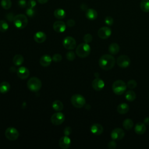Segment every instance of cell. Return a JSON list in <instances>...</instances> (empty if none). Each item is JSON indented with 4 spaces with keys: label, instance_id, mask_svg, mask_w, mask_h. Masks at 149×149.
<instances>
[{
    "label": "cell",
    "instance_id": "ab89813d",
    "mask_svg": "<svg viewBox=\"0 0 149 149\" xmlns=\"http://www.w3.org/2000/svg\"><path fill=\"white\" fill-rule=\"evenodd\" d=\"M18 5L22 8H24L27 6V3L26 0H19Z\"/></svg>",
    "mask_w": 149,
    "mask_h": 149
},
{
    "label": "cell",
    "instance_id": "4fadbf2b",
    "mask_svg": "<svg viewBox=\"0 0 149 149\" xmlns=\"http://www.w3.org/2000/svg\"><path fill=\"white\" fill-rule=\"evenodd\" d=\"M30 74L29 70L24 67L21 66L17 70V75L21 79H27Z\"/></svg>",
    "mask_w": 149,
    "mask_h": 149
},
{
    "label": "cell",
    "instance_id": "ac0fdd59",
    "mask_svg": "<svg viewBox=\"0 0 149 149\" xmlns=\"http://www.w3.org/2000/svg\"><path fill=\"white\" fill-rule=\"evenodd\" d=\"M52 59L48 55H42L40 59V63L42 66L47 67L50 65Z\"/></svg>",
    "mask_w": 149,
    "mask_h": 149
},
{
    "label": "cell",
    "instance_id": "8992f818",
    "mask_svg": "<svg viewBox=\"0 0 149 149\" xmlns=\"http://www.w3.org/2000/svg\"><path fill=\"white\" fill-rule=\"evenodd\" d=\"M71 103L75 107L77 108H82L86 104V100L84 97L79 94H74L71 97Z\"/></svg>",
    "mask_w": 149,
    "mask_h": 149
},
{
    "label": "cell",
    "instance_id": "f546056e",
    "mask_svg": "<svg viewBox=\"0 0 149 149\" xmlns=\"http://www.w3.org/2000/svg\"><path fill=\"white\" fill-rule=\"evenodd\" d=\"M133 122L131 119H126L123 122V126L127 130L131 129L133 127Z\"/></svg>",
    "mask_w": 149,
    "mask_h": 149
},
{
    "label": "cell",
    "instance_id": "60d3db41",
    "mask_svg": "<svg viewBox=\"0 0 149 149\" xmlns=\"http://www.w3.org/2000/svg\"><path fill=\"white\" fill-rule=\"evenodd\" d=\"M36 6V2L34 0H29L27 2V7L34 8Z\"/></svg>",
    "mask_w": 149,
    "mask_h": 149
},
{
    "label": "cell",
    "instance_id": "7402d4cb",
    "mask_svg": "<svg viewBox=\"0 0 149 149\" xmlns=\"http://www.w3.org/2000/svg\"><path fill=\"white\" fill-rule=\"evenodd\" d=\"M117 111L120 114H125L129 110V107L126 103H121L117 107Z\"/></svg>",
    "mask_w": 149,
    "mask_h": 149
},
{
    "label": "cell",
    "instance_id": "f1b7e54d",
    "mask_svg": "<svg viewBox=\"0 0 149 149\" xmlns=\"http://www.w3.org/2000/svg\"><path fill=\"white\" fill-rule=\"evenodd\" d=\"M125 98L128 101H133L136 97V95L134 91L133 90H128L125 93Z\"/></svg>",
    "mask_w": 149,
    "mask_h": 149
},
{
    "label": "cell",
    "instance_id": "e575fe53",
    "mask_svg": "<svg viewBox=\"0 0 149 149\" xmlns=\"http://www.w3.org/2000/svg\"><path fill=\"white\" fill-rule=\"evenodd\" d=\"M104 22L108 26H112L113 23V19L109 16H106L104 19Z\"/></svg>",
    "mask_w": 149,
    "mask_h": 149
},
{
    "label": "cell",
    "instance_id": "f6af8a7d",
    "mask_svg": "<svg viewBox=\"0 0 149 149\" xmlns=\"http://www.w3.org/2000/svg\"><path fill=\"white\" fill-rule=\"evenodd\" d=\"M144 122L146 125H149V117H146V118L144 119Z\"/></svg>",
    "mask_w": 149,
    "mask_h": 149
},
{
    "label": "cell",
    "instance_id": "d6986e66",
    "mask_svg": "<svg viewBox=\"0 0 149 149\" xmlns=\"http://www.w3.org/2000/svg\"><path fill=\"white\" fill-rule=\"evenodd\" d=\"M47 38L46 34L42 31H37L34 35V40L38 43H42Z\"/></svg>",
    "mask_w": 149,
    "mask_h": 149
},
{
    "label": "cell",
    "instance_id": "277c9868",
    "mask_svg": "<svg viewBox=\"0 0 149 149\" xmlns=\"http://www.w3.org/2000/svg\"><path fill=\"white\" fill-rule=\"evenodd\" d=\"M13 23L15 27L19 29H24L26 27L28 23V19L27 16L23 14H19L15 16L13 19Z\"/></svg>",
    "mask_w": 149,
    "mask_h": 149
},
{
    "label": "cell",
    "instance_id": "cb8c5ba5",
    "mask_svg": "<svg viewBox=\"0 0 149 149\" xmlns=\"http://www.w3.org/2000/svg\"><path fill=\"white\" fill-rule=\"evenodd\" d=\"M54 15L58 19H62L66 16V12L63 9L58 8L55 10L54 12Z\"/></svg>",
    "mask_w": 149,
    "mask_h": 149
},
{
    "label": "cell",
    "instance_id": "7bdbcfd3",
    "mask_svg": "<svg viewBox=\"0 0 149 149\" xmlns=\"http://www.w3.org/2000/svg\"><path fill=\"white\" fill-rule=\"evenodd\" d=\"M15 16H14L13 13H8L6 15V19H7L9 21L11 22V21H13V19H14Z\"/></svg>",
    "mask_w": 149,
    "mask_h": 149
},
{
    "label": "cell",
    "instance_id": "30bf717a",
    "mask_svg": "<svg viewBox=\"0 0 149 149\" xmlns=\"http://www.w3.org/2000/svg\"><path fill=\"white\" fill-rule=\"evenodd\" d=\"M63 45L67 49H73L76 45V40L70 36L66 37L63 40Z\"/></svg>",
    "mask_w": 149,
    "mask_h": 149
},
{
    "label": "cell",
    "instance_id": "d6a6232c",
    "mask_svg": "<svg viewBox=\"0 0 149 149\" xmlns=\"http://www.w3.org/2000/svg\"><path fill=\"white\" fill-rule=\"evenodd\" d=\"M127 87L130 89H134L137 86V82L134 80H130L127 83Z\"/></svg>",
    "mask_w": 149,
    "mask_h": 149
},
{
    "label": "cell",
    "instance_id": "5b68a950",
    "mask_svg": "<svg viewBox=\"0 0 149 149\" xmlns=\"http://www.w3.org/2000/svg\"><path fill=\"white\" fill-rule=\"evenodd\" d=\"M27 86L28 88L33 92L38 91L42 86V83L41 80L36 77H31L27 83Z\"/></svg>",
    "mask_w": 149,
    "mask_h": 149
},
{
    "label": "cell",
    "instance_id": "7a4b0ae2",
    "mask_svg": "<svg viewBox=\"0 0 149 149\" xmlns=\"http://www.w3.org/2000/svg\"><path fill=\"white\" fill-rule=\"evenodd\" d=\"M91 52L90 46L88 43H81L79 44L76 49V54L80 58H86L88 56Z\"/></svg>",
    "mask_w": 149,
    "mask_h": 149
},
{
    "label": "cell",
    "instance_id": "d590c367",
    "mask_svg": "<svg viewBox=\"0 0 149 149\" xmlns=\"http://www.w3.org/2000/svg\"><path fill=\"white\" fill-rule=\"evenodd\" d=\"M52 60L55 62H61L62 61V56L61 54H54L53 56H52Z\"/></svg>",
    "mask_w": 149,
    "mask_h": 149
},
{
    "label": "cell",
    "instance_id": "6da1fadb",
    "mask_svg": "<svg viewBox=\"0 0 149 149\" xmlns=\"http://www.w3.org/2000/svg\"><path fill=\"white\" fill-rule=\"evenodd\" d=\"M116 61L115 58L110 54H105L101 56L98 61L100 67L105 70H111L115 66Z\"/></svg>",
    "mask_w": 149,
    "mask_h": 149
},
{
    "label": "cell",
    "instance_id": "e0dca14e",
    "mask_svg": "<svg viewBox=\"0 0 149 149\" xmlns=\"http://www.w3.org/2000/svg\"><path fill=\"white\" fill-rule=\"evenodd\" d=\"M90 130L93 134L99 136L102 133L104 129L101 125L99 123H94L91 126Z\"/></svg>",
    "mask_w": 149,
    "mask_h": 149
},
{
    "label": "cell",
    "instance_id": "7c38bea8",
    "mask_svg": "<svg viewBox=\"0 0 149 149\" xmlns=\"http://www.w3.org/2000/svg\"><path fill=\"white\" fill-rule=\"evenodd\" d=\"M111 33H112L111 29L107 26L101 27L98 30V33H97L98 36L101 39L108 38L111 36Z\"/></svg>",
    "mask_w": 149,
    "mask_h": 149
},
{
    "label": "cell",
    "instance_id": "3957f363",
    "mask_svg": "<svg viewBox=\"0 0 149 149\" xmlns=\"http://www.w3.org/2000/svg\"><path fill=\"white\" fill-rule=\"evenodd\" d=\"M127 88V85L122 80H117L113 82L112 86V89L113 92L116 95L123 94Z\"/></svg>",
    "mask_w": 149,
    "mask_h": 149
},
{
    "label": "cell",
    "instance_id": "8d00e7d4",
    "mask_svg": "<svg viewBox=\"0 0 149 149\" xmlns=\"http://www.w3.org/2000/svg\"><path fill=\"white\" fill-rule=\"evenodd\" d=\"M93 40V37L90 34H86L83 37V40L86 43L91 42Z\"/></svg>",
    "mask_w": 149,
    "mask_h": 149
},
{
    "label": "cell",
    "instance_id": "bcb514c9",
    "mask_svg": "<svg viewBox=\"0 0 149 149\" xmlns=\"http://www.w3.org/2000/svg\"><path fill=\"white\" fill-rule=\"evenodd\" d=\"M37 1H38L40 3L44 4V3H47V2L48 1V0H37Z\"/></svg>",
    "mask_w": 149,
    "mask_h": 149
},
{
    "label": "cell",
    "instance_id": "52a82bcc",
    "mask_svg": "<svg viewBox=\"0 0 149 149\" xmlns=\"http://www.w3.org/2000/svg\"><path fill=\"white\" fill-rule=\"evenodd\" d=\"M5 137L9 140L14 141L18 138L19 136V133L16 129L10 127L6 129L5 132Z\"/></svg>",
    "mask_w": 149,
    "mask_h": 149
},
{
    "label": "cell",
    "instance_id": "44dd1931",
    "mask_svg": "<svg viewBox=\"0 0 149 149\" xmlns=\"http://www.w3.org/2000/svg\"><path fill=\"white\" fill-rule=\"evenodd\" d=\"M146 130V127L144 123L141 122H138L136 123L134 127V132L137 134H143Z\"/></svg>",
    "mask_w": 149,
    "mask_h": 149
},
{
    "label": "cell",
    "instance_id": "ee69618b",
    "mask_svg": "<svg viewBox=\"0 0 149 149\" xmlns=\"http://www.w3.org/2000/svg\"><path fill=\"white\" fill-rule=\"evenodd\" d=\"M75 24V21L73 19H69L67 21V25L69 27H73Z\"/></svg>",
    "mask_w": 149,
    "mask_h": 149
},
{
    "label": "cell",
    "instance_id": "2e32d148",
    "mask_svg": "<svg viewBox=\"0 0 149 149\" xmlns=\"http://www.w3.org/2000/svg\"><path fill=\"white\" fill-rule=\"evenodd\" d=\"M66 27V26L65 22L61 20L55 22L53 24V29L57 33H62L65 31Z\"/></svg>",
    "mask_w": 149,
    "mask_h": 149
},
{
    "label": "cell",
    "instance_id": "9a60e30c",
    "mask_svg": "<svg viewBox=\"0 0 149 149\" xmlns=\"http://www.w3.org/2000/svg\"><path fill=\"white\" fill-rule=\"evenodd\" d=\"M104 81L98 77L95 78L92 81V87L96 91H100L102 90L103 88L104 87Z\"/></svg>",
    "mask_w": 149,
    "mask_h": 149
},
{
    "label": "cell",
    "instance_id": "5bb4252c",
    "mask_svg": "<svg viewBox=\"0 0 149 149\" xmlns=\"http://www.w3.org/2000/svg\"><path fill=\"white\" fill-rule=\"evenodd\" d=\"M71 144V141L69 137L67 136H64L61 137L59 140V146L61 148L66 149L68 148Z\"/></svg>",
    "mask_w": 149,
    "mask_h": 149
},
{
    "label": "cell",
    "instance_id": "8fae6325",
    "mask_svg": "<svg viewBox=\"0 0 149 149\" xmlns=\"http://www.w3.org/2000/svg\"><path fill=\"white\" fill-rule=\"evenodd\" d=\"M125 132L121 128H115L111 133V137L114 140H120L125 136Z\"/></svg>",
    "mask_w": 149,
    "mask_h": 149
},
{
    "label": "cell",
    "instance_id": "d4e9b609",
    "mask_svg": "<svg viewBox=\"0 0 149 149\" xmlns=\"http://www.w3.org/2000/svg\"><path fill=\"white\" fill-rule=\"evenodd\" d=\"M10 88V84L7 81H3L0 83V93L5 94L8 93Z\"/></svg>",
    "mask_w": 149,
    "mask_h": 149
},
{
    "label": "cell",
    "instance_id": "836d02e7",
    "mask_svg": "<svg viewBox=\"0 0 149 149\" xmlns=\"http://www.w3.org/2000/svg\"><path fill=\"white\" fill-rule=\"evenodd\" d=\"M75 56H76V55L73 51H68L66 54V59L68 60H69V61H73L74 59Z\"/></svg>",
    "mask_w": 149,
    "mask_h": 149
},
{
    "label": "cell",
    "instance_id": "1f68e13d",
    "mask_svg": "<svg viewBox=\"0 0 149 149\" xmlns=\"http://www.w3.org/2000/svg\"><path fill=\"white\" fill-rule=\"evenodd\" d=\"M9 26L7 22L3 20H0V32H5L8 29Z\"/></svg>",
    "mask_w": 149,
    "mask_h": 149
},
{
    "label": "cell",
    "instance_id": "4dcf8cb0",
    "mask_svg": "<svg viewBox=\"0 0 149 149\" xmlns=\"http://www.w3.org/2000/svg\"><path fill=\"white\" fill-rule=\"evenodd\" d=\"M1 5L4 9H9L12 6V2L10 0H1Z\"/></svg>",
    "mask_w": 149,
    "mask_h": 149
},
{
    "label": "cell",
    "instance_id": "b9f144b4",
    "mask_svg": "<svg viewBox=\"0 0 149 149\" xmlns=\"http://www.w3.org/2000/svg\"><path fill=\"white\" fill-rule=\"evenodd\" d=\"M72 133V129L70 127H66L63 130V133L65 136H68Z\"/></svg>",
    "mask_w": 149,
    "mask_h": 149
},
{
    "label": "cell",
    "instance_id": "9c48e42d",
    "mask_svg": "<svg viewBox=\"0 0 149 149\" xmlns=\"http://www.w3.org/2000/svg\"><path fill=\"white\" fill-rule=\"evenodd\" d=\"M116 63L119 67L122 68H126L130 65V59L128 56L122 55L117 58Z\"/></svg>",
    "mask_w": 149,
    "mask_h": 149
},
{
    "label": "cell",
    "instance_id": "f35d334b",
    "mask_svg": "<svg viewBox=\"0 0 149 149\" xmlns=\"http://www.w3.org/2000/svg\"><path fill=\"white\" fill-rule=\"evenodd\" d=\"M108 147L109 149H115L116 147V143L115 142V140H113L110 141L108 144Z\"/></svg>",
    "mask_w": 149,
    "mask_h": 149
},
{
    "label": "cell",
    "instance_id": "603a6c76",
    "mask_svg": "<svg viewBox=\"0 0 149 149\" xmlns=\"http://www.w3.org/2000/svg\"><path fill=\"white\" fill-rule=\"evenodd\" d=\"M120 48L119 45L116 42H113L108 47L109 52L112 55L117 54L119 51Z\"/></svg>",
    "mask_w": 149,
    "mask_h": 149
},
{
    "label": "cell",
    "instance_id": "484cf974",
    "mask_svg": "<svg viewBox=\"0 0 149 149\" xmlns=\"http://www.w3.org/2000/svg\"><path fill=\"white\" fill-rule=\"evenodd\" d=\"M24 62V58L20 54L15 55L13 58V63L16 66H20L22 65Z\"/></svg>",
    "mask_w": 149,
    "mask_h": 149
},
{
    "label": "cell",
    "instance_id": "4316f807",
    "mask_svg": "<svg viewBox=\"0 0 149 149\" xmlns=\"http://www.w3.org/2000/svg\"><path fill=\"white\" fill-rule=\"evenodd\" d=\"M52 108L57 112L61 111L63 109V104L59 100L54 101L52 103Z\"/></svg>",
    "mask_w": 149,
    "mask_h": 149
},
{
    "label": "cell",
    "instance_id": "83f0119b",
    "mask_svg": "<svg viewBox=\"0 0 149 149\" xmlns=\"http://www.w3.org/2000/svg\"><path fill=\"white\" fill-rule=\"evenodd\" d=\"M140 8L143 12H149V0H141L140 3Z\"/></svg>",
    "mask_w": 149,
    "mask_h": 149
},
{
    "label": "cell",
    "instance_id": "ffe728a7",
    "mask_svg": "<svg viewBox=\"0 0 149 149\" xmlns=\"http://www.w3.org/2000/svg\"><path fill=\"white\" fill-rule=\"evenodd\" d=\"M98 16L97 12L92 8L87 9L86 12V17L90 20H94L97 19Z\"/></svg>",
    "mask_w": 149,
    "mask_h": 149
},
{
    "label": "cell",
    "instance_id": "ba28073f",
    "mask_svg": "<svg viewBox=\"0 0 149 149\" xmlns=\"http://www.w3.org/2000/svg\"><path fill=\"white\" fill-rule=\"evenodd\" d=\"M65 120V115L62 112H57L54 113L51 117V121L54 125L58 126L61 125Z\"/></svg>",
    "mask_w": 149,
    "mask_h": 149
},
{
    "label": "cell",
    "instance_id": "74e56055",
    "mask_svg": "<svg viewBox=\"0 0 149 149\" xmlns=\"http://www.w3.org/2000/svg\"><path fill=\"white\" fill-rule=\"evenodd\" d=\"M26 15L29 17H33L35 15V10H34V8H27L26 9Z\"/></svg>",
    "mask_w": 149,
    "mask_h": 149
}]
</instances>
